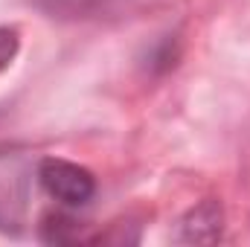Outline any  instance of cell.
<instances>
[{
	"label": "cell",
	"instance_id": "cell-1",
	"mask_svg": "<svg viewBox=\"0 0 250 247\" xmlns=\"http://www.w3.org/2000/svg\"><path fill=\"white\" fill-rule=\"evenodd\" d=\"M32 169L21 154H0V230L18 233L26 218Z\"/></svg>",
	"mask_w": 250,
	"mask_h": 247
},
{
	"label": "cell",
	"instance_id": "cell-2",
	"mask_svg": "<svg viewBox=\"0 0 250 247\" xmlns=\"http://www.w3.org/2000/svg\"><path fill=\"white\" fill-rule=\"evenodd\" d=\"M38 181L56 201H62L67 206H84L96 192V181L87 169H82L70 160H59V157L41 160Z\"/></svg>",
	"mask_w": 250,
	"mask_h": 247
},
{
	"label": "cell",
	"instance_id": "cell-3",
	"mask_svg": "<svg viewBox=\"0 0 250 247\" xmlns=\"http://www.w3.org/2000/svg\"><path fill=\"white\" fill-rule=\"evenodd\" d=\"M221 236V206L215 201H204L184 218V242H215Z\"/></svg>",
	"mask_w": 250,
	"mask_h": 247
},
{
	"label": "cell",
	"instance_id": "cell-4",
	"mask_svg": "<svg viewBox=\"0 0 250 247\" xmlns=\"http://www.w3.org/2000/svg\"><path fill=\"white\" fill-rule=\"evenodd\" d=\"M15 53H18V35H15V29H0V67H6V64L12 62Z\"/></svg>",
	"mask_w": 250,
	"mask_h": 247
}]
</instances>
